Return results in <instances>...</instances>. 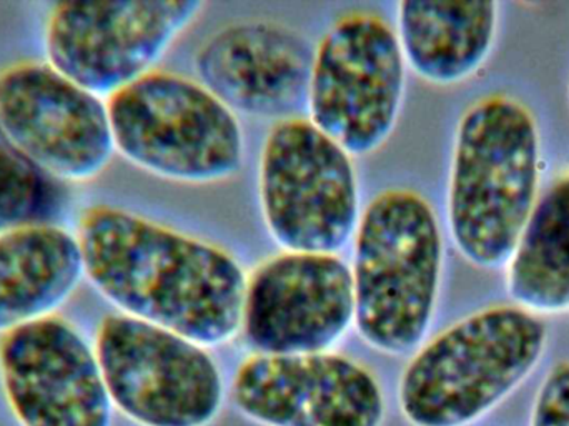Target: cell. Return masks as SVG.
<instances>
[{
  "mask_svg": "<svg viewBox=\"0 0 569 426\" xmlns=\"http://www.w3.org/2000/svg\"><path fill=\"white\" fill-rule=\"evenodd\" d=\"M76 235L87 280L119 314L202 347L242 328L247 275L223 248L113 206L83 210Z\"/></svg>",
  "mask_w": 569,
  "mask_h": 426,
  "instance_id": "6da1fadb",
  "label": "cell"
},
{
  "mask_svg": "<svg viewBox=\"0 0 569 426\" xmlns=\"http://www.w3.org/2000/svg\"><path fill=\"white\" fill-rule=\"evenodd\" d=\"M540 127L503 93L483 97L458 122L448 180V228L465 260L505 267L538 202Z\"/></svg>",
  "mask_w": 569,
  "mask_h": 426,
  "instance_id": "7a4b0ae2",
  "label": "cell"
},
{
  "mask_svg": "<svg viewBox=\"0 0 569 426\" xmlns=\"http://www.w3.org/2000/svg\"><path fill=\"white\" fill-rule=\"evenodd\" d=\"M353 240L358 334L383 354L413 351L430 330L443 271L433 207L413 190H387L368 204Z\"/></svg>",
  "mask_w": 569,
  "mask_h": 426,
  "instance_id": "3957f363",
  "label": "cell"
},
{
  "mask_svg": "<svg viewBox=\"0 0 569 426\" xmlns=\"http://www.w3.org/2000/svg\"><path fill=\"white\" fill-rule=\"evenodd\" d=\"M548 327L518 305L461 318L420 348L400 382L401 414L413 426H468L510 397L540 364Z\"/></svg>",
  "mask_w": 569,
  "mask_h": 426,
  "instance_id": "277c9868",
  "label": "cell"
},
{
  "mask_svg": "<svg viewBox=\"0 0 569 426\" xmlns=\"http://www.w3.org/2000/svg\"><path fill=\"white\" fill-rule=\"evenodd\" d=\"M116 152L170 182L210 186L242 169L236 112L199 80L153 70L107 100Z\"/></svg>",
  "mask_w": 569,
  "mask_h": 426,
  "instance_id": "5b68a950",
  "label": "cell"
},
{
  "mask_svg": "<svg viewBox=\"0 0 569 426\" xmlns=\"http://www.w3.org/2000/svg\"><path fill=\"white\" fill-rule=\"evenodd\" d=\"M263 220L284 251L338 255L357 231L353 157L310 120H280L260 157Z\"/></svg>",
  "mask_w": 569,
  "mask_h": 426,
  "instance_id": "8992f818",
  "label": "cell"
},
{
  "mask_svg": "<svg viewBox=\"0 0 569 426\" xmlns=\"http://www.w3.org/2000/svg\"><path fill=\"white\" fill-rule=\"evenodd\" d=\"M405 87L407 62L397 30L375 13H348L313 52L310 122L351 157L370 156L393 133Z\"/></svg>",
  "mask_w": 569,
  "mask_h": 426,
  "instance_id": "52a82bcc",
  "label": "cell"
},
{
  "mask_svg": "<svg viewBox=\"0 0 569 426\" xmlns=\"http://www.w3.org/2000/svg\"><path fill=\"white\" fill-rule=\"evenodd\" d=\"M97 360L113 408L140 426H207L223 382L202 345L149 321L112 314L96 331Z\"/></svg>",
  "mask_w": 569,
  "mask_h": 426,
  "instance_id": "ba28073f",
  "label": "cell"
},
{
  "mask_svg": "<svg viewBox=\"0 0 569 426\" xmlns=\"http://www.w3.org/2000/svg\"><path fill=\"white\" fill-rule=\"evenodd\" d=\"M199 0H73L52 6L43 27L46 62L109 100L153 72L197 19Z\"/></svg>",
  "mask_w": 569,
  "mask_h": 426,
  "instance_id": "9c48e42d",
  "label": "cell"
},
{
  "mask_svg": "<svg viewBox=\"0 0 569 426\" xmlns=\"http://www.w3.org/2000/svg\"><path fill=\"white\" fill-rule=\"evenodd\" d=\"M0 132L63 186L96 180L116 153L107 100L36 60L0 70Z\"/></svg>",
  "mask_w": 569,
  "mask_h": 426,
  "instance_id": "30bf717a",
  "label": "cell"
},
{
  "mask_svg": "<svg viewBox=\"0 0 569 426\" xmlns=\"http://www.w3.org/2000/svg\"><path fill=\"white\" fill-rule=\"evenodd\" d=\"M0 390L19 426H112L96 348L59 314L0 335Z\"/></svg>",
  "mask_w": 569,
  "mask_h": 426,
  "instance_id": "8fae6325",
  "label": "cell"
},
{
  "mask_svg": "<svg viewBox=\"0 0 569 426\" xmlns=\"http://www.w3.org/2000/svg\"><path fill=\"white\" fill-rule=\"evenodd\" d=\"M353 320V277L338 255L284 251L247 278L242 328L257 354L328 351Z\"/></svg>",
  "mask_w": 569,
  "mask_h": 426,
  "instance_id": "7c38bea8",
  "label": "cell"
},
{
  "mask_svg": "<svg viewBox=\"0 0 569 426\" xmlns=\"http://www.w3.org/2000/svg\"><path fill=\"white\" fill-rule=\"evenodd\" d=\"M237 408L263 426H381L377 378L351 358L321 351L253 355L232 387Z\"/></svg>",
  "mask_w": 569,
  "mask_h": 426,
  "instance_id": "4fadbf2b",
  "label": "cell"
},
{
  "mask_svg": "<svg viewBox=\"0 0 569 426\" xmlns=\"http://www.w3.org/2000/svg\"><path fill=\"white\" fill-rule=\"evenodd\" d=\"M311 62L298 33L270 22L223 27L196 56L199 82L230 110L279 120L307 106Z\"/></svg>",
  "mask_w": 569,
  "mask_h": 426,
  "instance_id": "5bb4252c",
  "label": "cell"
},
{
  "mask_svg": "<svg viewBox=\"0 0 569 426\" xmlns=\"http://www.w3.org/2000/svg\"><path fill=\"white\" fill-rule=\"evenodd\" d=\"M500 6L493 0H403L397 37L405 62L433 86L473 77L493 50Z\"/></svg>",
  "mask_w": 569,
  "mask_h": 426,
  "instance_id": "9a60e30c",
  "label": "cell"
},
{
  "mask_svg": "<svg viewBox=\"0 0 569 426\" xmlns=\"http://www.w3.org/2000/svg\"><path fill=\"white\" fill-rule=\"evenodd\" d=\"M83 278L79 240L62 225L0 235V335L59 314Z\"/></svg>",
  "mask_w": 569,
  "mask_h": 426,
  "instance_id": "2e32d148",
  "label": "cell"
},
{
  "mask_svg": "<svg viewBox=\"0 0 569 426\" xmlns=\"http://www.w3.org/2000/svg\"><path fill=\"white\" fill-rule=\"evenodd\" d=\"M505 268L515 305L540 317L569 311V170L538 197Z\"/></svg>",
  "mask_w": 569,
  "mask_h": 426,
  "instance_id": "e0dca14e",
  "label": "cell"
},
{
  "mask_svg": "<svg viewBox=\"0 0 569 426\" xmlns=\"http://www.w3.org/2000/svg\"><path fill=\"white\" fill-rule=\"evenodd\" d=\"M69 200L66 186L0 146V235L30 225L57 224Z\"/></svg>",
  "mask_w": 569,
  "mask_h": 426,
  "instance_id": "ac0fdd59",
  "label": "cell"
},
{
  "mask_svg": "<svg viewBox=\"0 0 569 426\" xmlns=\"http://www.w3.org/2000/svg\"><path fill=\"white\" fill-rule=\"evenodd\" d=\"M530 426H569V360L555 365L541 384Z\"/></svg>",
  "mask_w": 569,
  "mask_h": 426,
  "instance_id": "d6986e66",
  "label": "cell"
},
{
  "mask_svg": "<svg viewBox=\"0 0 569 426\" xmlns=\"http://www.w3.org/2000/svg\"><path fill=\"white\" fill-rule=\"evenodd\" d=\"M568 102H569V86H568Z\"/></svg>",
  "mask_w": 569,
  "mask_h": 426,
  "instance_id": "ffe728a7",
  "label": "cell"
}]
</instances>
